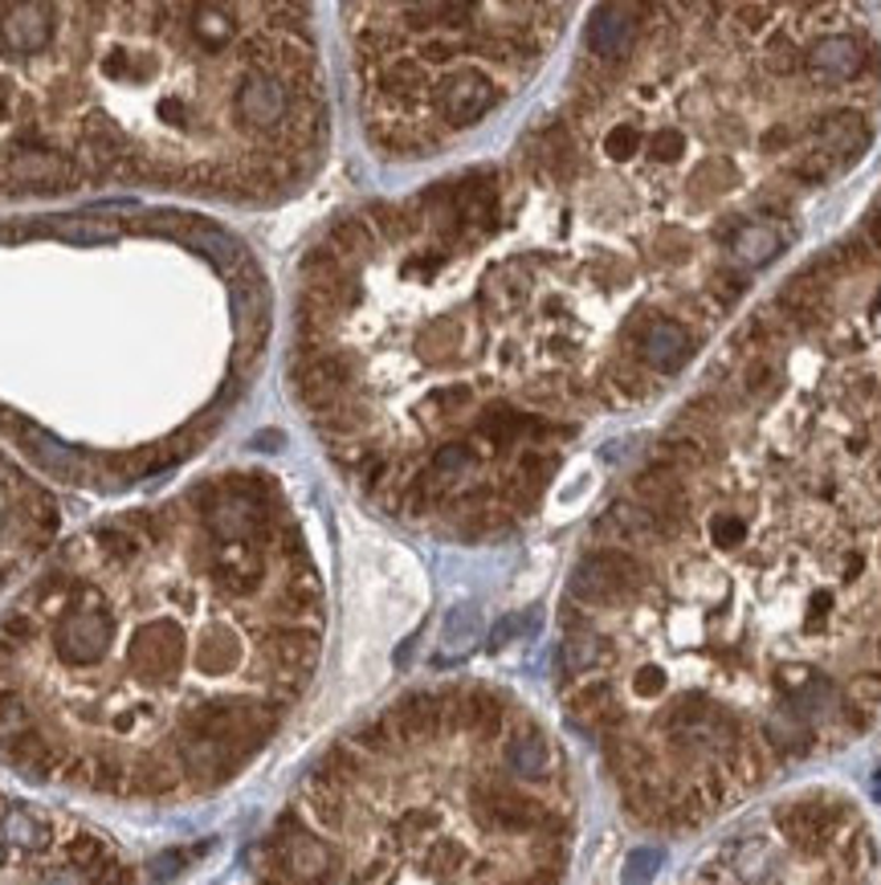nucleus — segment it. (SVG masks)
<instances>
[{
	"label": "nucleus",
	"mask_w": 881,
	"mask_h": 885,
	"mask_svg": "<svg viewBox=\"0 0 881 885\" xmlns=\"http://www.w3.org/2000/svg\"><path fill=\"white\" fill-rule=\"evenodd\" d=\"M654 564L628 547H592L572 567L567 600L584 604L587 612L596 608H625L637 604L645 591H654Z\"/></svg>",
	"instance_id": "nucleus-1"
},
{
	"label": "nucleus",
	"mask_w": 881,
	"mask_h": 885,
	"mask_svg": "<svg viewBox=\"0 0 881 885\" xmlns=\"http://www.w3.org/2000/svg\"><path fill=\"white\" fill-rule=\"evenodd\" d=\"M115 641V617L103 604V591L91 584H70L66 612L54 625V653L70 670H86L107 658Z\"/></svg>",
	"instance_id": "nucleus-2"
},
{
	"label": "nucleus",
	"mask_w": 881,
	"mask_h": 885,
	"mask_svg": "<svg viewBox=\"0 0 881 885\" xmlns=\"http://www.w3.org/2000/svg\"><path fill=\"white\" fill-rule=\"evenodd\" d=\"M82 180V168L62 151L50 148H17L0 151V196H21V192H66Z\"/></svg>",
	"instance_id": "nucleus-3"
},
{
	"label": "nucleus",
	"mask_w": 881,
	"mask_h": 885,
	"mask_svg": "<svg viewBox=\"0 0 881 885\" xmlns=\"http://www.w3.org/2000/svg\"><path fill=\"white\" fill-rule=\"evenodd\" d=\"M269 853H274V861H278V870L298 885L331 882L335 870H339L335 849L327 845V841H322L319 832L310 829L298 812H286V817L278 820V836H274Z\"/></svg>",
	"instance_id": "nucleus-4"
},
{
	"label": "nucleus",
	"mask_w": 881,
	"mask_h": 885,
	"mask_svg": "<svg viewBox=\"0 0 881 885\" xmlns=\"http://www.w3.org/2000/svg\"><path fill=\"white\" fill-rule=\"evenodd\" d=\"M628 355L641 363L645 372L654 376H673L681 372V363L694 355L698 335H690V327L669 314H641L625 331Z\"/></svg>",
	"instance_id": "nucleus-5"
},
{
	"label": "nucleus",
	"mask_w": 881,
	"mask_h": 885,
	"mask_svg": "<svg viewBox=\"0 0 881 885\" xmlns=\"http://www.w3.org/2000/svg\"><path fill=\"white\" fill-rule=\"evenodd\" d=\"M127 673L139 682H172L188 661V632L172 617L147 620L127 641Z\"/></svg>",
	"instance_id": "nucleus-6"
},
{
	"label": "nucleus",
	"mask_w": 881,
	"mask_h": 885,
	"mask_svg": "<svg viewBox=\"0 0 881 885\" xmlns=\"http://www.w3.org/2000/svg\"><path fill=\"white\" fill-rule=\"evenodd\" d=\"M469 804H474V812H478V820L486 829L510 832V836L539 832L551 820V812H555L543 800H534V796L519 791L514 783H502V779H478L474 791H469Z\"/></svg>",
	"instance_id": "nucleus-7"
},
{
	"label": "nucleus",
	"mask_w": 881,
	"mask_h": 885,
	"mask_svg": "<svg viewBox=\"0 0 881 885\" xmlns=\"http://www.w3.org/2000/svg\"><path fill=\"white\" fill-rule=\"evenodd\" d=\"M433 103H437V115L449 122V127H474V122L486 119V115L502 103V86H498L486 70L466 66L440 82Z\"/></svg>",
	"instance_id": "nucleus-8"
},
{
	"label": "nucleus",
	"mask_w": 881,
	"mask_h": 885,
	"mask_svg": "<svg viewBox=\"0 0 881 885\" xmlns=\"http://www.w3.org/2000/svg\"><path fill=\"white\" fill-rule=\"evenodd\" d=\"M641 4H601L592 9V21H587V54L601 66H620L633 50H637V38H641Z\"/></svg>",
	"instance_id": "nucleus-9"
},
{
	"label": "nucleus",
	"mask_w": 881,
	"mask_h": 885,
	"mask_svg": "<svg viewBox=\"0 0 881 885\" xmlns=\"http://www.w3.org/2000/svg\"><path fill=\"white\" fill-rule=\"evenodd\" d=\"M866 50L861 41L849 38V33H828V38L813 41L808 54H804V74L816 82V86H837V82H853L861 70H866Z\"/></svg>",
	"instance_id": "nucleus-10"
},
{
	"label": "nucleus",
	"mask_w": 881,
	"mask_h": 885,
	"mask_svg": "<svg viewBox=\"0 0 881 885\" xmlns=\"http://www.w3.org/2000/svg\"><path fill=\"white\" fill-rule=\"evenodd\" d=\"M608 661H616V644L613 637H604L601 629H584V632H563V644L555 653V678L560 685L584 682L596 670H604Z\"/></svg>",
	"instance_id": "nucleus-11"
},
{
	"label": "nucleus",
	"mask_w": 881,
	"mask_h": 885,
	"mask_svg": "<svg viewBox=\"0 0 881 885\" xmlns=\"http://www.w3.org/2000/svg\"><path fill=\"white\" fill-rule=\"evenodd\" d=\"M54 41V9L50 4H17L0 9V50L33 57Z\"/></svg>",
	"instance_id": "nucleus-12"
},
{
	"label": "nucleus",
	"mask_w": 881,
	"mask_h": 885,
	"mask_svg": "<svg viewBox=\"0 0 881 885\" xmlns=\"http://www.w3.org/2000/svg\"><path fill=\"white\" fill-rule=\"evenodd\" d=\"M176 764H180V776L192 779V783H201V788H216V783H225V779L237 776V767L245 759L229 751V747H216V743H197V738H180V747H176Z\"/></svg>",
	"instance_id": "nucleus-13"
},
{
	"label": "nucleus",
	"mask_w": 881,
	"mask_h": 885,
	"mask_svg": "<svg viewBox=\"0 0 881 885\" xmlns=\"http://www.w3.org/2000/svg\"><path fill=\"white\" fill-rule=\"evenodd\" d=\"M813 135L825 156H837L841 163H853L869 148V127L857 110H837L813 122Z\"/></svg>",
	"instance_id": "nucleus-14"
},
{
	"label": "nucleus",
	"mask_w": 881,
	"mask_h": 885,
	"mask_svg": "<svg viewBox=\"0 0 881 885\" xmlns=\"http://www.w3.org/2000/svg\"><path fill=\"white\" fill-rule=\"evenodd\" d=\"M502 759H507V767L519 779H548L551 767H555V751H551L548 735H543L539 726H531V723H522L519 731L507 738Z\"/></svg>",
	"instance_id": "nucleus-15"
},
{
	"label": "nucleus",
	"mask_w": 881,
	"mask_h": 885,
	"mask_svg": "<svg viewBox=\"0 0 881 885\" xmlns=\"http://www.w3.org/2000/svg\"><path fill=\"white\" fill-rule=\"evenodd\" d=\"M731 249L743 266H767L784 249V237L772 225H739V233L731 237Z\"/></svg>",
	"instance_id": "nucleus-16"
},
{
	"label": "nucleus",
	"mask_w": 881,
	"mask_h": 885,
	"mask_svg": "<svg viewBox=\"0 0 881 885\" xmlns=\"http://www.w3.org/2000/svg\"><path fill=\"white\" fill-rule=\"evenodd\" d=\"M779 388H784V367H779V360H775L772 351H755L747 360V367H743V392H747V401L767 404L779 396Z\"/></svg>",
	"instance_id": "nucleus-17"
},
{
	"label": "nucleus",
	"mask_w": 881,
	"mask_h": 885,
	"mask_svg": "<svg viewBox=\"0 0 881 885\" xmlns=\"http://www.w3.org/2000/svg\"><path fill=\"white\" fill-rule=\"evenodd\" d=\"M241 649H237V637L225 629H209L197 641V649H192V661H197V670L209 673V678H216V673H229L233 665H237Z\"/></svg>",
	"instance_id": "nucleus-18"
},
{
	"label": "nucleus",
	"mask_w": 881,
	"mask_h": 885,
	"mask_svg": "<svg viewBox=\"0 0 881 885\" xmlns=\"http://www.w3.org/2000/svg\"><path fill=\"white\" fill-rule=\"evenodd\" d=\"M29 233H54V237H62V242L98 245V242H115L123 228L107 225V221H94V216H66V221H45V225H33Z\"/></svg>",
	"instance_id": "nucleus-19"
},
{
	"label": "nucleus",
	"mask_w": 881,
	"mask_h": 885,
	"mask_svg": "<svg viewBox=\"0 0 881 885\" xmlns=\"http://www.w3.org/2000/svg\"><path fill=\"white\" fill-rule=\"evenodd\" d=\"M466 343V327L457 319H449V314H440V319H433L425 327V335H421V348H425V360L428 363H449L457 355V348Z\"/></svg>",
	"instance_id": "nucleus-20"
},
{
	"label": "nucleus",
	"mask_w": 881,
	"mask_h": 885,
	"mask_svg": "<svg viewBox=\"0 0 881 885\" xmlns=\"http://www.w3.org/2000/svg\"><path fill=\"white\" fill-rule=\"evenodd\" d=\"M474 466H478L474 445L449 441V445H437V454H433V461H428V473H433V478H437V482L449 490L457 478H469V473H474Z\"/></svg>",
	"instance_id": "nucleus-21"
},
{
	"label": "nucleus",
	"mask_w": 881,
	"mask_h": 885,
	"mask_svg": "<svg viewBox=\"0 0 881 885\" xmlns=\"http://www.w3.org/2000/svg\"><path fill=\"white\" fill-rule=\"evenodd\" d=\"M760 66L767 70L772 78H792L796 70H804L800 45H796V38H792L788 29H775L772 38H767V45L760 50Z\"/></svg>",
	"instance_id": "nucleus-22"
},
{
	"label": "nucleus",
	"mask_w": 881,
	"mask_h": 885,
	"mask_svg": "<svg viewBox=\"0 0 881 885\" xmlns=\"http://www.w3.org/2000/svg\"><path fill=\"white\" fill-rule=\"evenodd\" d=\"M841 706H853V711L869 714L881 706V670L878 665H869V670H853L849 678L841 682Z\"/></svg>",
	"instance_id": "nucleus-23"
},
{
	"label": "nucleus",
	"mask_w": 881,
	"mask_h": 885,
	"mask_svg": "<svg viewBox=\"0 0 881 885\" xmlns=\"http://www.w3.org/2000/svg\"><path fill=\"white\" fill-rule=\"evenodd\" d=\"M478 637H481L478 608L461 604V608H454V612L445 617V649H449V658H466Z\"/></svg>",
	"instance_id": "nucleus-24"
},
{
	"label": "nucleus",
	"mask_w": 881,
	"mask_h": 885,
	"mask_svg": "<svg viewBox=\"0 0 881 885\" xmlns=\"http://www.w3.org/2000/svg\"><path fill=\"white\" fill-rule=\"evenodd\" d=\"M25 731H33V714H29L25 697L17 685H0V747H9Z\"/></svg>",
	"instance_id": "nucleus-25"
},
{
	"label": "nucleus",
	"mask_w": 881,
	"mask_h": 885,
	"mask_svg": "<svg viewBox=\"0 0 881 885\" xmlns=\"http://www.w3.org/2000/svg\"><path fill=\"white\" fill-rule=\"evenodd\" d=\"M739 180L731 168V160H722V156H710V160H702L690 172V189H694L698 201H710V196H719V192H726Z\"/></svg>",
	"instance_id": "nucleus-26"
},
{
	"label": "nucleus",
	"mask_w": 881,
	"mask_h": 885,
	"mask_svg": "<svg viewBox=\"0 0 881 885\" xmlns=\"http://www.w3.org/2000/svg\"><path fill=\"white\" fill-rule=\"evenodd\" d=\"M707 531H710V543H714V547H722V551H739L743 543H747V535H751L747 519H743L739 510H714V514H710V523H707Z\"/></svg>",
	"instance_id": "nucleus-27"
},
{
	"label": "nucleus",
	"mask_w": 881,
	"mask_h": 885,
	"mask_svg": "<svg viewBox=\"0 0 881 885\" xmlns=\"http://www.w3.org/2000/svg\"><path fill=\"white\" fill-rule=\"evenodd\" d=\"M4 836L21 849H41L50 832H45V824L29 808H13V812H4Z\"/></svg>",
	"instance_id": "nucleus-28"
},
{
	"label": "nucleus",
	"mask_w": 881,
	"mask_h": 885,
	"mask_svg": "<svg viewBox=\"0 0 881 885\" xmlns=\"http://www.w3.org/2000/svg\"><path fill=\"white\" fill-rule=\"evenodd\" d=\"M25 437L33 441V449H38V457L45 466H54V470H62V473H82V457L70 454L66 445H57L54 437H45V433L33 429V425H25Z\"/></svg>",
	"instance_id": "nucleus-29"
},
{
	"label": "nucleus",
	"mask_w": 881,
	"mask_h": 885,
	"mask_svg": "<svg viewBox=\"0 0 881 885\" xmlns=\"http://www.w3.org/2000/svg\"><path fill=\"white\" fill-rule=\"evenodd\" d=\"M707 295L719 298L722 307H734L739 298L747 295V269H734V266L714 269V274H710V282H707Z\"/></svg>",
	"instance_id": "nucleus-30"
},
{
	"label": "nucleus",
	"mask_w": 881,
	"mask_h": 885,
	"mask_svg": "<svg viewBox=\"0 0 881 885\" xmlns=\"http://www.w3.org/2000/svg\"><path fill=\"white\" fill-rule=\"evenodd\" d=\"M474 388L469 384H445V388H433L428 392V408L440 416H457V413H469L474 408Z\"/></svg>",
	"instance_id": "nucleus-31"
},
{
	"label": "nucleus",
	"mask_w": 881,
	"mask_h": 885,
	"mask_svg": "<svg viewBox=\"0 0 881 885\" xmlns=\"http://www.w3.org/2000/svg\"><path fill=\"white\" fill-rule=\"evenodd\" d=\"M661 849H633L625 857V873H620V882L625 885H649L661 870Z\"/></svg>",
	"instance_id": "nucleus-32"
},
{
	"label": "nucleus",
	"mask_w": 881,
	"mask_h": 885,
	"mask_svg": "<svg viewBox=\"0 0 881 885\" xmlns=\"http://www.w3.org/2000/svg\"><path fill=\"white\" fill-rule=\"evenodd\" d=\"M204 853H209V841H204L197 853H188V849H163L160 857L151 861V882H160V885L172 882V877H180V873H184L197 857H204Z\"/></svg>",
	"instance_id": "nucleus-33"
},
{
	"label": "nucleus",
	"mask_w": 881,
	"mask_h": 885,
	"mask_svg": "<svg viewBox=\"0 0 881 885\" xmlns=\"http://www.w3.org/2000/svg\"><path fill=\"white\" fill-rule=\"evenodd\" d=\"M837 168H841V163L816 148V151H808V156H800V160L792 163L788 172H792V180H800V184H825V180L837 172Z\"/></svg>",
	"instance_id": "nucleus-34"
},
{
	"label": "nucleus",
	"mask_w": 881,
	"mask_h": 885,
	"mask_svg": "<svg viewBox=\"0 0 881 885\" xmlns=\"http://www.w3.org/2000/svg\"><path fill=\"white\" fill-rule=\"evenodd\" d=\"M637 148H641V127H637V122H616V127H608V135H604V151H608L613 160H633Z\"/></svg>",
	"instance_id": "nucleus-35"
},
{
	"label": "nucleus",
	"mask_w": 881,
	"mask_h": 885,
	"mask_svg": "<svg viewBox=\"0 0 881 885\" xmlns=\"http://www.w3.org/2000/svg\"><path fill=\"white\" fill-rule=\"evenodd\" d=\"M686 257H690V237H686L678 225H666L661 233H657V262L681 266Z\"/></svg>",
	"instance_id": "nucleus-36"
},
{
	"label": "nucleus",
	"mask_w": 881,
	"mask_h": 885,
	"mask_svg": "<svg viewBox=\"0 0 881 885\" xmlns=\"http://www.w3.org/2000/svg\"><path fill=\"white\" fill-rule=\"evenodd\" d=\"M649 151H654V160L673 163L681 151H686V131H681V127H657V131L649 135Z\"/></svg>",
	"instance_id": "nucleus-37"
},
{
	"label": "nucleus",
	"mask_w": 881,
	"mask_h": 885,
	"mask_svg": "<svg viewBox=\"0 0 881 885\" xmlns=\"http://www.w3.org/2000/svg\"><path fill=\"white\" fill-rule=\"evenodd\" d=\"M832 254L841 257L845 274H849V269H869V266H873V254H869L866 237H845L841 245H832Z\"/></svg>",
	"instance_id": "nucleus-38"
},
{
	"label": "nucleus",
	"mask_w": 881,
	"mask_h": 885,
	"mask_svg": "<svg viewBox=\"0 0 881 885\" xmlns=\"http://www.w3.org/2000/svg\"><path fill=\"white\" fill-rule=\"evenodd\" d=\"M628 690L637 697H645V702H649V697H661L666 694V673L657 670V665H641V670L628 678Z\"/></svg>",
	"instance_id": "nucleus-39"
},
{
	"label": "nucleus",
	"mask_w": 881,
	"mask_h": 885,
	"mask_svg": "<svg viewBox=\"0 0 881 885\" xmlns=\"http://www.w3.org/2000/svg\"><path fill=\"white\" fill-rule=\"evenodd\" d=\"M534 629V617H502L495 625V632H490V649H507L514 637H522V632Z\"/></svg>",
	"instance_id": "nucleus-40"
},
{
	"label": "nucleus",
	"mask_w": 881,
	"mask_h": 885,
	"mask_svg": "<svg viewBox=\"0 0 881 885\" xmlns=\"http://www.w3.org/2000/svg\"><path fill=\"white\" fill-rule=\"evenodd\" d=\"M428 829H433V812H421V808H413V812H404L396 820V836H404V841H413V836H421Z\"/></svg>",
	"instance_id": "nucleus-41"
},
{
	"label": "nucleus",
	"mask_w": 881,
	"mask_h": 885,
	"mask_svg": "<svg viewBox=\"0 0 881 885\" xmlns=\"http://www.w3.org/2000/svg\"><path fill=\"white\" fill-rule=\"evenodd\" d=\"M796 143V131H792L788 122H775L767 131L760 135V151H788Z\"/></svg>",
	"instance_id": "nucleus-42"
},
{
	"label": "nucleus",
	"mask_w": 881,
	"mask_h": 885,
	"mask_svg": "<svg viewBox=\"0 0 881 885\" xmlns=\"http://www.w3.org/2000/svg\"><path fill=\"white\" fill-rule=\"evenodd\" d=\"M866 551H845L841 555V579L845 584H853V579H861L866 576Z\"/></svg>",
	"instance_id": "nucleus-43"
},
{
	"label": "nucleus",
	"mask_w": 881,
	"mask_h": 885,
	"mask_svg": "<svg viewBox=\"0 0 881 885\" xmlns=\"http://www.w3.org/2000/svg\"><path fill=\"white\" fill-rule=\"evenodd\" d=\"M869 242V249H873V257L881 262V209H873V213L866 216V233H861Z\"/></svg>",
	"instance_id": "nucleus-44"
},
{
	"label": "nucleus",
	"mask_w": 881,
	"mask_h": 885,
	"mask_svg": "<svg viewBox=\"0 0 881 885\" xmlns=\"http://www.w3.org/2000/svg\"><path fill=\"white\" fill-rule=\"evenodd\" d=\"M755 213H767V216H788V201H784V196H775V192H763L760 201H755Z\"/></svg>",
	"instance_id": "nucleus-45"
},
{
	"label": "nucleus",
	"mask_w": 881,
	"mask_h": 885,
	"mask_svg": "<svg viewBox=\"0 0 881 885\" xmlns=\"http://www.w3.org/2000/svg\"><path fill=\"white\" fill-rule=\"evenodd\" d=\"M849 392H853L857 401H873L881 392V384L873 376H853V384H849Z\"/></svg>",
	"instance_id": "nucleus-46"
},
{
	"label": "nucleus",
	"mask_w": 881,
	"mask_h": 885,
	"mask_svg": "<svg viewBox=\"0 0 881 885\" xmlns=\"http://www.w3.org/2000/svg\"><path fill=\"white\" fill-rule=\"evenodd\" d=\"M866 449H869V433L857 429L853 437H849V454H866Z\"/></svg>",
	"instance_id": "nucleus-47"
},
{
	"label": "nucleus",
	"mask_w": 881,
	"mask_h": 885,
	"mask_svg": "<svg viewBox=\"0 0 881 885\" xmlns=\"http://www.w3.org/2000/svg\"><path fill=\"white\" fill-rule=\"evenodd\" d=\"M278 441H282L278 433H257V437H254L257 449H278Z\"/></svg>",
	"instance_id": "nucleus-48"
},
{
	"label": "nucleus",
	"mask_w": 881,
	"mask_h": 885,
	"mask_svg": "<svg viewBox=\"0 0 881 885\" xmlns=\"http://www.w3.org/2000/svg\"><path fill=\"white\" fill-rule=\"evenodd\" d=\"M257 885H286V877H262Z\"/></svg>",
	"instance_id": "nucleus-49"
},
{
	"label": "nucleus",
	"mask_w": 881,
	"mask_h": 885,
	"mask_svg": "<svg viewBox=\"0 0 881 885\" xmlns=\"http://www.w3.org/2000/svg\"><path fill=\"white\" fill-rule=\"evenodd\" d=\"M878 796H881V776H878Z\"/></svg>",
	"instance_id": "nucleus-50"
},
{
	"label": "nucleus",
	"mask_w": 881,
	"mask_h": 885,
	"mask_svg": "<svg viewBox=\"0 0 881 885\" xmlns=\"http://www.w3.org/2000/svg\"><path fill=\"white\" fill-rule=\"evenodd\" d=\"M878 302H881V298H878Z\"/></svg>",
	"instance_id": "nucleus-51"
}]
</instances>
